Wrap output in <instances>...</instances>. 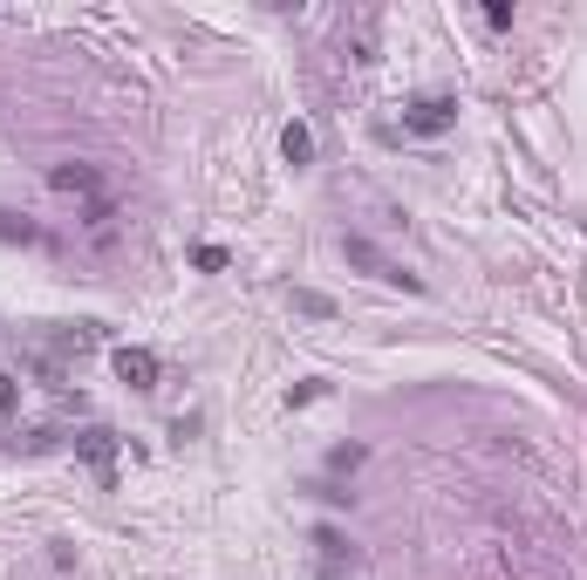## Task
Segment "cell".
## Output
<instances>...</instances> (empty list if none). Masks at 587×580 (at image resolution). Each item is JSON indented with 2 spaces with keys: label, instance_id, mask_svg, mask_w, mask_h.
<instances>
[{
  "label": "cell",
  "instance_id": "obj_5",
  "mask_svg": "<svg viewBox=\"0 0 587 580\" xmlns=\"http://www.w3.org/2000/svg\"><path fill=\"white\" fill-rule=\"evenodd\" d=\"M75 451H83V457L96 464V472H103V478L116 472V437H109V431H83V437H75Z\"/></svg>",
  "mask_w": 587,
  "mask_h": 580
},
{
  "label": "cell",
  "instance_id": "obj_10",
  "mask_svg": "<svg viewBox=\"0 0 587 580\" xmlns=\"http://www.w3.org/2000/svg\"><path fill=\"white\" fill-rule=\"evenodd\" d=\"M14 403H21V382H14V376H0V416H8Z\"/></svg>",
  "mask_w": 587,
  "mask_h": 580
},
{
  "label": "cell",
  "instance_id": "obj_1",
  "mask_svg": "<svg viewBox=\"0 0 587 580\" xmlns=\"http://www.w3.org/2000/svg\"><path fill=\"white\" fill-rule=\"evenodd\" d=\"M342 260L348 266H363V274L369 281H382V287H403V294H423V281L410 274V266H397V260H389L376 240H363V232H348V240H342Z\"/></svg>",
  "mask_w": 587,
  "mask_h": 580
},
{
  "label": "cell",
  "instance_id": "obj_6",
  "mask_svg": "<svg viewBox=\"0 0 587 580\" xmlns=\"http://www.w3.org/2000/svg\"><path fill=\"white\" fill-rule=\"evenodd\" d=\"M281 158L301 171L307 158H315V130H307V124H287V130H281Z\"/></svg>",
  "mask_w": 587,
  "mask_h": 580
},
{
  "label": "cell",
  "instance_id": "obj_8",
  "mask_svg": "<svg viewBox=\"0 0 587 580\" xmlns=\"http://www.w3.org/2000/svg\"><path fill=\"white\" fill-rule=\"evenodd\" d=\"M294 307H301V315H322V321L335 315V300H328V294H315V287H294Z\"/></svg>",
  "mask_w": 587,
  "mask_h": 580
},
{
  "label": "cell",
  "instance_id": "obj_2",
  "mask_svg": "<svg viewBox=\"0 0 587 580\" xmlns=\"http://www.w3.org/2000/svg\"><path fill=\"white\" fill-rule=\"evenodd\" d=\"M451 124H458V96H423V103L403 109V130L410 137H444Z\"/></svg>",
  "mask_w": 587,
  "mask_h": 580
},
{
  "label": "cell",
  "instance_id": "obj_9",
  "mask_svg": "<svg viewBox=\"0 0 587 580\" xmlns=\"http://www.w3.org/2000/svg\"><path fill=\"white\" fill-rule=\"evenodd\" d=\"M328 464H335V472H348V464H363V444H335V451H328Z\"/></svg>",
  "mask_w": 587,
  "mask_h": 580
},
{
  "label": "cell",
  "instance_id": "obj_4",
  "mask_svg": "<svg viewBox=\"0 0 587 580\" xmlns=\"http://www.w3.org/2000/svg\"><path fill=\"white\" fill-rule=\"evenodd\" d=\"M49 184H55V191H69V199H90V205L103 199V171H96V165H55V171H49Z\"/></svg>",
  "mask_w": 587,
  "mask_h": 580
},
{
  "label": "cell",
  "instance_id": "obj_7",
  "mask_svg": "<svg viewBox=\"0 0 587 580\" xmlns=\"http://www.w3.org/2000/svg\"><path fill=\"white\" fill-rule=\"evenodd\" d=\"M0 240H8V246H55L42 225H28V219H14V212H0Z\"/></svg>",
  "mask_w": 587,
  "mask_h": 580
},
{
  "label": "cell",
  "instance_id": "obj_3",
  "mask_svg": "<svg viewBox=\"0 0 587 580\" xmlns=\"http://www.w3.org/2000/svg\"><path fill=\"white\" fill-rule=\"evenodd\" d=\"M116 376H124L130 390H158V376H165V362L150 356V348H116Z\"/></svg>",
  "mask_w": 587,
  "mask_h": 580
}]
</instances>
